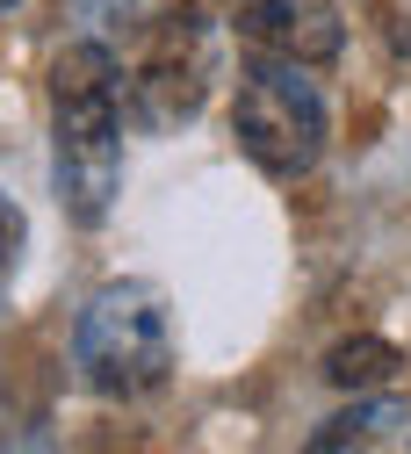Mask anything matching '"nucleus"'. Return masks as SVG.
<instances>
[{"label": "nucleus", "instance_id": "1", "mask_svg": "<svg viewBox=\"0 0 411 454\" xmlns=\"http://www.w3.org/2000/svg\"><path fill=\"white\" fill-rule=\"evenodd\" d=\"M51 188L80 231H101L123 195V66L101 36L51 59Z\"/></svg>", "mask_w": 411, "mask_h": 454}, {"label": "nucleus", "instance_id": "2", "mask_svg": "<svg viewBox=\"0 0 411 454\" xmlns=\"http://www.w3.org/2000/svg\"><path fill=\"white\" fill-rule=\"evenodd\" d=\"M73 368L108 404H138V396L166 389V375H173V303H166L159 281H145V274L101 281L73 317Z\"/></svg>", "mask_w": 411, "mask_h": 454}, {"label": "nucleus", "instance_id": "3", "mask_svg": "<svg viewBox=\"0 0 411 454\" xmlns=\"http://www.w3.org/2000/svg\"><path fill=\"white\" fill-rule=\"evenodd\" d=\"M231 137H239V152L260 166L267 181L318 174L332 116H325V94H318L311 66L260 59V51H253L246 73H239V94H231Z\"/></svg>", "mask_w": 411, "mask_h": 454}, {"label": "nucleus", "instance_id": "4", "mask_svg": "<svg viewBox=\"0 0 411 454\" xmlns=\"http://www.w3.org/2000/svg\"><path fill=\"white\" fill-rule=\"evenodd\" d=\"M224 73V22L195 0H173V8L145 29V59L130 80V116L138 130L166 137V130H188L202 116V101Z\"/></svg>", "mask_w": 411, "mask_h": 454}, {"label": "nucleus", "instance_id": "5", "mask_svg": "<svg viewBox=\"0 0 411 454\" xmlns=\"http://www.w3.org/2000/svg\"><path fill=\"white\" fill-rule=\"evenodd\" d=\"M231 36L260 59H296L318 73L346 51V15L339 0H231Z\"/></svg>", "mask_w": 411, "mask_h": 454}, {"label": "nucleus", "instance_id": "6", "mask_svg": "<svg viewBox=\"0 0 411 454\" xmlns=\"http://www.w3.org/2000/svg\"><path fill=\"white\" fill-rule=\"evenodd\" d=\"M411 447V404L404 396H354L311 433V454H404Z\"/></svg>", "mask_w": 411, "mask_h": 454}, {"label": "nucleus", "instance_id": "7", "mask_svg": "<svg viewBox=\"0 0 411 454\" xmlns=\"http://www.w3.org/2000/svg\"><path fill=\"white\" fill-rule=\"evenodd\" d=\"M397 368H404V354L390 347V339H346V347L325 354V375H332L339 389H375V382H390Z\"/></svg>", "mask_w": 411, "mask_h": 454}, {"label": "nucleus", "instance_id": "8", "mask_svg": "<svg viewBox=\"0 0 411 454\" xmlns=\"http://www.w3.org/2000/svg\"><path fill=\"white\" fill-rule=\"evenodd\" d=\"M22 246H29V216H22V202L8 188H0V303H8L15 274H22Z\"/></svg>", "mask_w": 411, "mask_h": 454}, {"label": "nucleus", "instance_id": "9", "mask_svg": "<svg viewBox=\"0 0 411 454\" xmlns=\"http://www.w3.org/2000/svg\"><path fill=\"white\" fill-rule=\"evenodd\" d=\"M8 440H15V396L0 389V447H8Z\"/></svg>", "mask_w": 411, "mask_h": 454}, {"label": "nucleus", "instance_id": "10", "mask_svg": "<svg viewBox=\"0 0 411 454\" xmlns=\"http://www.w3.org/2000/svg\"><path fill=\"white\" fill-rule=\"evenodd\" d=\"M8 8H22V0H0V15H8Z\"/></svg>", "mask_w": 411, "mask_h": 454}]
</instances>
